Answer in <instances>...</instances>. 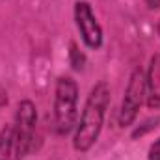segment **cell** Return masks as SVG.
<instances>
[{"mask_svg":"<svg viewBox=\"0 0 160 160\" xmlns=\"http://www.w3.org/2000/svg\"><path fill=\"white\" fill-rule=\"evenodd\" d=\"M108 104H110V86L104 80H101L89 91L86 104H84V110H82V116H80V121L75 127L73 147L77 151L86 153L95 145V142L101 136L102 125H104Z\"/></svg>","mask_w":160,"mask_h":160,"instance_id":"cell-1","label":"cell"},{"mask_svg":"<svg viewBox=\"0 0 160 160\" xmlns=\"http://www.w3.org/2000/svg\"><path fill=\"white\" fill-rule=\"evenodd\" d=\"M78 119V86L71 77H60L54 89V128L58 134H69Z\"/></svg>","mask_w":160,"mask_h":160,"instance_id":"cell-2","label":"cell"},{"mask_svg":"<svg viewBox=\"0 0 160 160\" xmlns=\"http://www.w3.org/2000/svg\"><path fill=\"white\" fill-rule=\"evenodd\" d=\"M38 110L32 101H21L13 123V160H22L34 145Z\"/></svg>","mask_w":160,"mask_h":160,"instance_id":"cell-3","label":"cell"},{"mask_svg":"<svg viewBox=\"0 0 160 160\" xmlns=\"http://www.w3.org/2000/svg\"><path fill=\"white\" fill-rule=\"evenodd\" d=\"M147 95V86H145V73L142 67H136L130 77H128V84L123 95V102L119 108V125L121 127H130L136 116L140 106L143 104V99Z\"/></svg>","mask_w":160,"mask_h":160,"instance_id":"cell-4","label":"cell"},{"mask_svg":"<svg viewBox=\"0 0 160 160\" xmlns=\"http://www.w3.org/2000/svg\"><path fill=\"white\" fill-rule=\"evenodd\" d=\"M75 24L78 30L80 38L84 41V45L88 48H101L102 45V28L89 6V2L86 0H78L75 4Z\"/></svg>","mask_w":160,"mask_h":160,"instance_id":"cell-5","label":"cell"},{"mask_svg":"<svg viewBox=\"0 0 160 160\" xmlns=\"http://www.w3.org/2000/svg\"><path fill=\"white\" fill-rule=\"evenodd\" d=\"M145 86H147V106L151 110H160V52L151 56L149 69L145 73Z\"/></svg>","mask_w":160,"mask_h":160,"instance_id":"cell-6","label":"cell"},{"mask_svg":"<svg viewBox=\"0 0 160 160\" xmlns=\"http://www.w3.org/2000/svg\"><path fill=\"white\" fill-rule=\"evenodd\" d=\"M0 160H13V125H6L0 132Z\"/></svg>","mask_w":160,"mask_h":160,"instance_id":"cell-7","label":"cell"},{"mask_svg":"<svg viewBox=\"0 0 160 160\" xmlns=\"http://www.w3.org/2000/svg\"><path fill=\"white\" fill-rule=\"evenodd\" d=\"M71 65L77 69V71H80L82 67H84V62H86V58H84V54L78 50V47L75 45V43H71Z\"/></svg>","mask_w":160,"mask_h":160,"instance_id":"cell-8","label":"cell"},{"mask_svg":"<svg viewBox=\"0 0 160 160\" xmlns=\"http://www.w3.org/2000/svg\"><path fill=\"white\" fill-rule=\"evenodd\" d=\"M147 158L149 160H160V138L155 143H151L149 153H147Z\"/></svg>","mask_w":160,"mask_h":160,"instance_id":"cell-9","label":"cell"},{"mask_svg":"<svg viewBox=\"0 0 160 160\" xmlns=\"http://www.w3.org/2000/svg\"><path fill=\"white\" fill-rule=\"evenodd\" d=\"M145 2H147V6L151 9H158L160 8V0H145Z\"/></svg>","mask_w":160,"mask_h":160,"instance_id":"cell-10","label":"cell"},{"mask_svg":"<svg viewBox=\"0 0 160 160\" xmlns=\"http://www.w3.org/2000/svg\"><path fill=\"white\" fill-rule=\"evenodd\" d=\"M157 30H158V36H160V21H158V26H157Z\"/></svg>","mask_w":160,"mask_h":160,"instance_id":"cell-11","label":"cell"}]
</instances>
